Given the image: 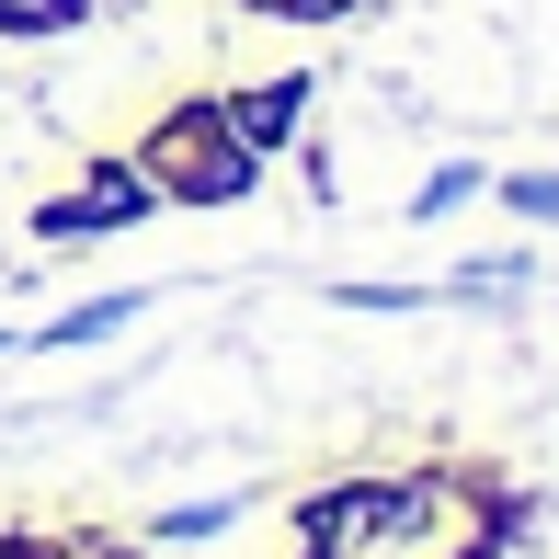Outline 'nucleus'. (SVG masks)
Returning <instances> with one entry per match:
<instances>
[{"mask_svg":"<svg viewBox=\"0 0 559 559\" xmlns=\"http://www.w3.org/2000/svg\"><path fill=\"white\" fill-rule=\"evenodd\" d=\"M0 559H35V548H0Z\"/></svg>","mask_w":559,"mask_h":559,"instance_id":"nucleus-6","label":"nucleus"},{"mask_svg":"<svg viewBox=\"0 0 559 559\" xmlns=\"http://www.w3.org/2000/svg\"><path fill=\"white\" fill-rule=\"evenodd\" d=\"M160 171H171L183 194H240V148H228L206 115H183V126L160 138Z\"/></svg>","mask_w":559,"mask_h":559,"instance_id":"nucleus-1","label":"nucleus"},{"mask_svg":"<svg viewBox=\"0 0 559 559\" xmlns=\"http://www.w3.org/2000/svg\"><path fill=\"white\" fill-rule=\"evenodd\" d=\"M0 23L12 35H58V23H81V0H0Z\"/></svg>","mask_w":559,"mask_h":559,"instance_id":"nucleus-5","label":"nucleus"},{"mask_svg":"<svg viewBox=\"0 0 559 559\" xmlns=\"http://www.w3.org/2000/svg\"><path fill=\"white\" fill-rule=\"evenodd\" d=\"M297 104H309V92H297V81L251 92V104H240V138H286V126H297Z\"/></svg>","mask_w":559,"mask_h":559,"instance_id":"nucleus-3","label":"nucleus"},{"mask_svg":"<svg viewBox=\"0 0 559 559\" xmlns=\"http://www.w3.org/2000/svg\"><path fill=\"white\" fill-rule=\"evenodd\" d=\"M389 514H400V491H332V502L309 514V537H320V559H343V548H366Z\"/></svg>","mask_w":559,"mask_h":559,"instance_id":"nucleus-2","label":"nucleus"},{"mask_svg":"<svg viewBox=\"0 0 559 559\" xmlns=\"http://www.w3.org/2000/svg\"><path fill=\"white\" fill-rule=\"evenodd\" d=\"M148 206V183H126V171H104V183H92V206H69V217H138ZM58 217V228H69Z\"/></svg>","mask_w":559,"mask_h":559,"instance_id":"nucleus-4","label":"nucleus"}]
</instances>
